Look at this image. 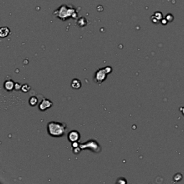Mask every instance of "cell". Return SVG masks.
<instances>
[{
    "instance_id": "11",
    "label": "cell",
    "mask_w": 184,
    "mask_h": 184,
    "mask_svg": "<svg viewBox=\"0 0 184 184\" xmlns=\"http://www.w3.org/2000/svg\"><path fill=\"white\" fill-rule=\"evenodd\" d=\"M104 70L106 71V73L107 74H109L112 72V68L110 66H107L104 68Z\"/></svg>"
},
{
    "instance_id": "10",
    "label": "cell",
    "mask_w": 184,
    "mask_h": 184,
    "mask_svg": "<svg viewBox=\"0 0 184 184\" xmlns=\"http://www.w3.org/2000/svg\"><path fill=\"white\" fill-rule=\"evenodd\" d=\"M21 90H22L24 93H27L30 90V87L27 84H24L22 86Z\"/></svg>"
},
{
    "instance_id": "4",
    "label": "cell",
    "mask_w": 184,
    "mask_h": 184,
    "mask_svg": "<svg viewBox=\"0 0 184 184\" xmlns=\"http://www.w3.org/2000/svg\"><path fill=\"white\" fill-rule=\"evenodd\" d=\"M52 102L47 99H42L39 104V109L40 111H45L52 107Z\"/></svg>"
},
{
    "instance_id": "5",
    "label": "cell",
    "mask_w": 184,
    "mask_h": 184,
    "mask_svg": "<svg viewBox=\"0 0 184 184\" xmlns=\"http://www.w3.org/2000/svg\"><path fill=\"white\" fill-rule=\"evenodd\" d=\"M80 133L76 130H72L70 132L68 133V140L71 142H77V141L79 140L80 139Z\"/></svg>"
},
{
    "instance_id": "7",
    "label": "cell",
    "mask_w": 184,
    "mask_h": 184,
    "mask_svg": "<svg viewBox=\"0 0 184 184\" xmlns=\"http://www.w3.org/2000/svg\"><path fill=\"white\" fill-rule=\"evenodd\" d=\"M9 32H10V30H9L8 27H3L0 30V36H1V37H5L8 36Z\"/></svg>"
},
{
    "instance_id": "12",
    "label": "cell",
    "mask_w": 184,
    "mask_h": 184,
    "mask_svg": "<svg viewBox=\"0 0 184 184\" xmlns=\"http://www.w3.org/2000/svg\"><path fill=\"white\" fill-rule=\"evenodd\" d=\"M22 85H21L20 83H15V89L16 91L20 90L21 88H22Z\"/></svg>"
},
{
    "instance_id": "9",
    "label": "cell",
    "mask_w": 184,
    "mask_h": 184,
    "mask_svg": "<svg viewBox=\"0 0 184 184\" xmlns=\"http://www.w3.org/2000/svg\"><path fill=\"white\" fill-rule=\"evenodd\" d=\"M38 103V99L36 97H31L29 99V104L30 106L34 107Z\"/></svg>"
},
{
    "instance_id": "2",
    "label": "cell",
    "mask_w": 184,
    "mask_h": 184,
    "mask_svg": "<svg viewBox=\"0 0 184 184\" xmlns=\"http://www.w3.org/2000/svg\"><path fill=\"white\" fill-rule=\"evenodd\" d=\"M80 147L81 149L89 148L91 150H93V151L95 152H99L100 150H101V147L99 146V143L94 140H91L86 143H83V144L80 145Z\"/></svg>"
},
{
    "instance_id": "13",
    "label": "cell",
    "mask_w": 184,
    "mask_h": 184,
    "mask_svg": "<svg viewBox=\"0 0 184 184\" xmlns=\"http://www.w3.org/2000/svg\"><path fill=\"white\" fill-rule=\"evenodd\" d=\"M117 182L119 183H126L127 181L125 180V178H119V180L117 181Z\"/></svg>"
},
{
    "instance_id": "3",
    "label": "cell",
    "mask_w": 184,
    "mask_h": 184,
    "mask_svg": "<svg viewBox=\"0 0 184 184\" xmlns=\"http://www.w3.org/2000/svg\"><path fill=\"white\" fill-rule=\"evenodd\" d=\"M107 75H108V74L106 73L104 68H100L97 71L96 73H95L94 80L97 83L101 84L102 82H104V81L106 80Z\"/></svg>"
},
{
    "instance_id": "14",
    "label": "cell",
    "mask_w": 184,
    "mask_h": 184,
    "mask_svg": "<svg viewBox=\"0 0 184 184\" xmlns=\"http://www.w3.org/2000/svg\"><path fill=\"white\" fill-rule=\"evenodd\" d=\"M181 111L184 112V109H183V108H181ZM183 114H184V113H183Z\"/></svg>"
},
{
    "instance_id": "8",
    "label": "cell",
    "mask_w": 184,
    "mask_h": 184,
    "mask_svg": "<svg viewBox=\"0 0 184 184\" xmlns=\"http://www.w3.org/2000/svg\"><path fill=\"white\" fill-rule=\"evenodd\" d=\"M71 87H72L74 89H79V88L81 87V83L80 80L78 79H73L71 82Z\"/></svg>"
},
{
    "instance_id": "6",
    "label": "cell",
    "mask_w": 184,
    "mask_h": 184,
    "mask_svg": "<svg viewBox=\"0 0 184 184\" xmlns=\"http://www.w3.org/2000/svg\"><path fill=\"white\" fill-rule=\"evenodd\" d=\"M15 83L12 80H7L4 83V88L7 92H11L15 88Z\"/></svg>"
},
{
    "instance_id": "1",
    "label": "cell",
    "mask_w": 184,
    "mask_h": 184,
    "mask_svg": "<svg viewBox=\"0 0 184 184\" xmlns=\"http://www.w3.org/2000/svg\"><path fill=\"white\" fill-rule=\"evenodd\" d=\"M67 127L66 124L57 122H50L47 124V132L51 137H61L65 135Z\"/></svg>"
}]
</instances>
